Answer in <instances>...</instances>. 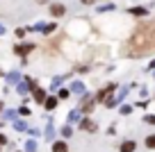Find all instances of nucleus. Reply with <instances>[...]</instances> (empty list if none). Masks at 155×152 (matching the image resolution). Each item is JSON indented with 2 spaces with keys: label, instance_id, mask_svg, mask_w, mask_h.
Masks as SVG:
<instances>
[{
  "label": "nucleus",
  "instance_id": "423d86ee",
  "mask_svg": "<svg viewBox=\"0 0 155 152\" xmlns=\"http://www.w3.org/2000/svg\"><path fill=\"white\" fill-rule=\"evenodd\" d=\"M32 95H34V100H37V102H46V91H44V89H39V86H34Z\"/></svg>",
  "mask_w": 155,
  "mask_h": 152
},
{
  "label": "nucleus",
  "instance_id": "412c9836",
  "mask_svg": "<svg viewBox=\"0 0 155 152\" xmlns=\"http://www.w3.org/2000/svg\"><path fill=\"white\" fill-rule=\"evenodd\" d=\"M84 5H94V2H96V0H82Z\"/></svg>",
  "mask_w": 155,
  "mask_h": 152
},
{
  "label": "nucleus",
  "instance_id": "4be33fe9",
  "mask_svg": "<svg viewBox=\"0 0 155 152\" xmlns=\"http://www.w3.org/2000/svg\"><path fill=\"white\" fill-rule=\"evenodd\" d=\"M34 2H48V0H34Z\"/></svg>",
  "mask_w": 155,
  "mask_h": 152
},
{
  "label": "nucleus",
  "instance_id": "0eeeda50",
  "mask_svg": "<svg viewBox=\"0 0 155 152\" xmlns=\"http://www.w3.org/2000/svg\"><path fill=\"white\" fill-rule=\"evenodd\" d=\"M135 141H123L121 143V147H119V150H121V152H135Z\"/></svg>",
  "mask_w": 155,
  "mask_h": 152
},
{
  "label": "nucleus",
  "instance_id": "aec40b11",
  "mask_svg": "<svg viewBox=\"0 0 155 152\" xmlns=\"http://www.w3.org/2000/svg\"><path fill=\"white\" fill-rule=\"evenodd\" d=\"M5 143H7V138L2 136V134H0V145H5Z\"/></svg>",
  "mask_w": 155,
  "mask_h": 152
},
{
  "label": "nucleus",
  "instance_id": "ddd939ff",
  "mask_svg": "<svg viewBox=\"0 0 155 152\" xmlns=\"http://www.w3.org/2000/svg\"><path fill=\"white\" fill-rule=\"evenodd\" d=\"M146 147H155V134H150V136L146 138Z\"/></svg>",
  "mask_w": 155,
  "mask_h": 152
},
{
  "label": "nucleus",
  "instance_id": "a211bd4d",
  "mask_svg": "<svg viewBox=\"0 0 155 152\" xmlns=\"http://www.w3.org/2000/svg\"><path fill=\"white\" fill-rule=\"evenodd\" d=\"M130 111H132V107H128V105L121 107V114H130Z\"/></svg>",
  "mask_w": 155,
  "mask_h": 152
},
{
  "label": "nucleus",
  "instance_id": "9d476101",
  "mask_svg": "<svg viewBox=\"0 0 155 152\" xmlns=\"http://www.w3.org/2000/svg\"><path fill=\"white\" fill-rule=\"evenodd\" d=\"M44 107H46V109H55V107H57V98H46Z\"/></svg>",
  "mask_w": 155,
  "mask_h": 152
},
{
  "label": "nucleus",
  "instance_id": "20e7f679",
  "mask_svg": "<svg viewBox=\"0 0 155 152\" xmlns=\"http://www.w3.org/2000/svg\"><path fill=\"white\" fill-rule=\"evenodd\" d=\"M32 48H34L32 43H25V46H16V48H14V52H16V55H21V57H25L28 52H32Z\"/></svg>",
  "mask_w": 155,
  "mask_h": 152
},
{
  "label": "nucleus",
  "instance_id": "6e6552de",
  "mask_svg": "<svg viewBox=\"0 0 155 152\" xmlns=\"http://www.w3.org/2000/svg\"><path fill=\"white\" fill-rule=\"evenodd\" d=\"M94 102H96V100H91V98H84V102H82V114H89V111L94 109Z\"/></svg>",
  "mask_w": 155,
  "mask_h": 152
},
{
  "label": "nucleus",
  "instance_id": "2eb2a0df",
  "mask_svg": "<svg viewBox=\"0 0 155 152\" xmlns=\"http://www.w3.org/2000/svg\"><path fill=\"white\" fill-rule=\"evenodd\" d=\"M62 134H64V136H71V134H73V129H71V125H66V127H64V129H62Z\"/></svg>",
  "mask_w": 155,
  "mask_h": 152
},
{
  "label": "nucleus",
  "instance_id": "5701e85b",
  "mask_svg": "<svg viewBox=\"0 0 155 152\" xmlns=\"http://www.w3.org/2000/svg\"><path fill=\"white\" fill-rule=\"evenodd\" d=\"M0 109H2V105H0Z\"/></svg>",
  "mask_w": 155,
  "mask_h": 152
},
{
  "label": "nucleus",
  "instance_id": "4468645a",
  "mask_svg": "<svg viewBox=\"0 0 155 152\" xmlns=\"http://www.w3.org/2000/svg\"><path fill=\"white\" fill-rule=\"evenodd\" d=\"M71 89H73V91H75V93H82V89H84V86H82V84H80V82H75V84H73V86H71Z\"/></svg>",
  "mask_w": 155,
  "mask_h": 152
},
{
  "label": "nucleus",
  "instance_id": "39448f33",
  "mask_svg": "<svg viewBox=\"0 0 155 152\" xmlns=\"http://www.w3.org/2000/svg\"><path fill=\"white\" fill-rule=\"evenodd\" d=\"M80 129H84V132H96V123L89 118H84L82 123H80Z\"/></svg>",
  "mask_w": 155,
  "mask_h": 152
},
{
  "label": "nucleus",
  "instance_id": "9b49d317",
  "mask_svg": "<svg viewBox=\"0 0 155 152\" xmlns=\"http://www.w3.org/2000/svg\"><path fill=\"white\" fill-rule=\"evenodd\" d=\"M130 14H132V16H146L148 11H146L144 7H132V9H130Z\"/></svg>",
  "mask_w": 155,
  "mask_h": 152
},
{
  "label": "nucleus",
  "instance_id": "f3484780",
  "mask_svg": "<svg viewBox=\"0 0 155 152\" xmlns=\"http://www.w3.org/2000/svg\"><path fill=\"white\" fill-rule=\"evenodd\" d=\"M18 114H21V116H30V109H28V107H21Z\"/></svg>",
  "mask_w": 155,
  "mask_h": 152
},
{
  "label": "nucleus",
  "instance_id": "f257e3e1",
  "mask_svg": "<svg viewBox=\"0 0 155 152\" xmlns=\"http://www.w3.org/2000/svg\"><path fill=\"white\" fill-rule=\"evenodd\" d=\"M155 52V23H141L126 43L128 57H141V55Z\"/></svg>",
  "mask_w": 155,
  "mask_h": 152
},
{
  "label": "nucleus",
  "instance_id": "f03ea898",
  "mask_svg": "<svg viewBox=\"0 0 155 152\" xmlns=\"http://www.w3.org/2000/svg\"><path fill=\"white\" fill-rule=\"evenodd\" d=\"M114 89H116L114 84H107L105 89H101V93L96 95V100H98V102H105V100H107V95H110V93H112V91H114Z\"/></svg>",
  "mask_w": 155,
  "mask_h": 152
},
{
  "label": "nucleus",
  "instance_id": "1a4fd4ad",
  "mask_svg": "<svg viewBox=\"0 0 155 152\" xmlns=\"http://www.w3.org/2000/svg\"><path fill=\"white\" fill-rule=\"evenodd\" d=\"M53 152H68V147L64 141H57V143H53Z\"/></svg>",
  "mask_w": 155,
  "mask_h": 152
},
{
  "label": "nucleus",
  "instance_id": "f8f14e48",
  "mask_svg": "<svg viewBox=\"0 0 155 152\" xmlns=\"http://www.w3.org/2000/svg\"><path fill=\"white\" fill-rule=\"evenodd\" d=\"M25 152H37V143H34V141H28V145H25Z\"/></svg>",
  "mask_w": 155,
  "mask_h": 152
},
{
  "label": "nucleus",
  "instance_id": "6ab92c4d",
  "mask_svg": "<svg viewBox=\"0 0 155 152\" xmlns=\"http://www.w3.org/2000/svg\"><path fill=\"white\" fill-rule=\"evenodd\" d=\"M144 120H146V123H148V125H155V116H146Z\"/></svg>",
  "mask_w": 155,
  "mask_h": 152
},
{
  "label": "nucleus",
  "instance_id": "7ed1b4c3",
  "mask_svg": "<svg viewBox=\"0 0 155 152\" xmlns=\"http://www.w3.org/2000/svg\"><path fill=\"white\" fill-rule=\"evenodd\" d=\"M50 14L59 18V16H64V14H66V7H64V5H59V2H53V5H50Z\"/></svg>",
  "mask_w": 155,
  "mask_h": 152
},
{
  "label": "nucleus",
  "instance_id": "dca6fc26",
  "mask_svg": "<svg viewBox=\"0 0 155 152\" xmlns=\"http://www.w3.org/2000/svg\"><path fill=\"white\" fill-rule=\"evenodd\" d=\"M44 32H46V34H50V32H55V23H53V25H46V27H44Z\"/></svg>",
  "mask_w": 155,
  "mask_h": 152
}]
</instances>
